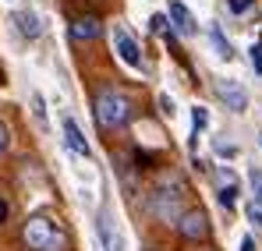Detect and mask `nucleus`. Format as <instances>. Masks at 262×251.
I'll return each mask as SVG.
<instances>
[{
    "instance_id": "obj_1",
    "label": "nucleus",
    "mask_w": 262,
    "mask_h": 251,
    "mask_svg": "<svg viewBox=\"0 0 262 251\" xmlns=\"http://www.w3.org/2000/svg\"><path fill=\"white\" fill-rule=\"evenodd\" d=\"M96 121L106 127V131H117L131 121V103L124 92H114V88H103L96 96Z\"/></svg>"
},
{
    "instance_id": "obj_2",
    "label": "nucleus",
    "mask_w": 262,
    "mask_h": 251,
    "mask_svg": "<svg viewBox=\"0 0 262 251\" xmlns=\"http://www.w3.org/2000/svg\"><path fill=\"white\" fill-rule=\"evenodd\" d=\"M25 244L32 251H64V234L50 216H32L25 219Z\"/></svg>"
},
{
    "instance_id": "obj_3",
    "label": "nucleus",
    "mask_w": 262,
    "mask_h": 251,
    "mask_svg": "<svg viewBox=\"0 0 262 251\" xmlns=\"http://www.w3.org/2000/svg\"><path fill=\"white\" fill-rule=\"evenodd\" d=\"M114 53H117V60L124 64V67H131V71H142V46L135 42V36H131L124 25H114Z\"/></svg>"
},
{
    "instance_id": "obj_4",
    "label": "nucleus",
    "mask_w": 262,
    "mask_h": 251,
    "mask_svg": "<svg viewBox=\"0 0 262 251\" xmlns=\"http://www.w3.org/2000/svg\"><path fill=\"white\" fill-rule=\"evenodd\" d=\"M216 92H220V99L227 103V110H237V113H241V110L248 106V92H245V85L234 82V78H220Z\"/></svg>"
},
{
    "instance_id": "obj_5",
    "label": "nucleus",
    "mask_w": 262,
    "mask_h": 251,
    "mask_svg": "<svg viewBox=\"0 0 262 251\" xmlns=\"http://www.w3.org/2000/svg\"><path fill=\"white\" fill-rule=\"evenodd\" d=\"M96 230H99L103 251H124V244H121V234H117V223H114V216H110V212H99Z\"/></svg>"
},
{
    "instance_id": "obj_6",
    "label": "nucleus",
    "mask_w": 262,
    "mask_h": 251,
    "mask_svg": "<svg viewBox=\"0 0 262 251\" xmlns=\"http://www.w3.org/2000/svg\"><path fill=\"white\" fill-rule=\"evenodd\" d=\"M167 18H170V25H174L181 36H195L199 32V25H195V14L181 4V0H170V11H167Z\"/></svg>"
},
{
    "instance_id": "obj_7",
    "label": "nucleus",
    "mask_w": 262,
    "mask_h": 251,
    "mask_svg": "<svg viewBox=\"0 0 262 251\" xmlns=\"http://www.w3.org/2000/svg\"><path fill=\"white\" fill-rule=\"evenodd\" d=\"M181 234L188 237V241H202L206 234H209V219H206V212H188V216H181Z\"/></svg>"
},
{
    "instance_id": "obj_8",
    "label": "nucleus",
    "mask_w": 262,
    "mask_h": 251,
    "mask_svg": "<svg viewBox=\"0 0 262 251\" xmlns=\"http://www.w3.org/2000/svg\"><path fill=\"white\" fill-rule=\"evenodd\" d=\"M64 138H68V149L71 152H78V156H92V149H89V142H85V134H82V127L75 124L71 117H64Z\"/></svg>"
},
{
    "instance_id": "obj_9",
    "label": "nucleus",
    "mask_w": 262,
    "mask_h": 251,
    "mask_svg": "<svg viewBox=\"0 0 262 251\" xmlns=\"http://www.w3.org/2000/svg\"><path fill=\"white\" fill-rule=\"evenodd\" d=\"M14 25H18V32H21L25 39H39V32H43L36 11H18V14H14Z\"/></svg>"
},
{
    "instance_id": "obj_10",
    "label": "nucleus",
    "mask_w": 262,
    "mask_h": 251,
    "mask_svg": "<svg viewBox=\"0 0 262 251\" xmlns=\"http://www.w3.org/2000/svg\"><path fill=\"white\" fill-rule=\"evenodd\" d=\"M209 42H213V50H216L220 60H230V57H234V46H230V39L223 36V29H220L216 21L209 25Z\"/></svg>"
},
{
    "instance_id": "obj_11",
    "label": "nucleus",
    "mask_w": 262,
    "mask_h": 251,
    "mask_svg": "<svg viewBox=\"0 0 262 251\" xmlns=\"http://www.w3.org/2000/svg\"><path fill=\"white\" fill-rule=\"evenodd\" d=\"M71 32H75V39H96L99 36V21L96 18H78Z\"/></svg>"
},
{
    "instance_id": "obj_12",
    "label": "nucleus",
    "mask_w": 262,
    "mask_h": 251,
    "mask_svg": "<svg viewBox=\"0 0 262 251\" xmlns=\"http://www.w3.org/2000/svg\"><path fill=\"white\" fill-rule=\"evenodd\" d=\"M252 7H255V0H227V11H230V14H237V18H241V14H248Z\"/></svg>"
},
{
    "instance_id": "obj_13",
    "label": "nucleus",
    "mask_w": 262,
    "mask_h": 251,
    "mask_svg": "<svg viewBox=\"0 0 262 251\" xmlns=\"http://www.w3.org/2000/svg\"><path fill=\"white\" fill-rule=\"evenodd\" d=\"M206 124H209V113H206V106H195V110H191V127H195V134H199V131H202Z\"/></svg>"
},
{
    "instance_id": "obj_14",
    "label": "nucleus",
    "mask_w": 262,
    "mask_h": 251,
    "mask_svg": "<svg viewBox=\"0 0 262 251\" xmlns=\"http://www.w3.org/2000/svg\"><path fill=\"white\" fill-rule=\"evenodd\" d=\"M245 212H248V223H252V226H262V202H255V198H252Z\"/></svg>"
},
{
    "instance_id": "obj_15",
    "label": "nucleus",
    "mask_w": 262,
    "mask_h": 251,
    "mask_svg": "<svg viewBox=\"0 0 262 251\" xmlns=\"http://www.w3.org/2000/svg\"><path fill=\"white\" fill-rule=\"evenodd\" d=\"M32 113H36V124L46 127V110H43V96H32Z\"/></svg>"
},
{
    "instance_id": "obj_16",
    "label": "nucleus",
    "mask_w": 262,
    "mask_h": 251,
    "mask_svg": "<svg viewBox=\"0 0 262 251\" xmlns=\"http://www.w3.org/2000/svg\"><path fill=\"white\" fill-rule=\"evenodd\" d=\"M234 195H237V191H234V184L220 188V206H223V209H234Z\"/></svg>"
},
{
    "instance_id": "obj_17",
    "label": "nucleus",
    "mask_w": 262,
    "mask_h": 251,
    "mask_svg": "<svg viewBox=\"0 0 262 251\" xmlns=\"http://www.w3.org/2000/svg\"><path fill=\"white\" fill-rule=\"evenodd\" d=\"M252 191H255V202H262V170H252Z\"/></svg>"
},
{
    "instance_id": "obj_18",
    "label": "nucleus",
    "mask_w": 262,
    "mask_h": 251,
    "mask_svg": "<svg viewBox=\"0 0 262 251\" xmlns=\"http://www.w3.org/2000/svg\"><path fill=\"white\" fill-rule=\"evenodd\" d=\"M248 53H252V67H255V75H262V46H252Z\"/></svg>"
},
{
    "instance_id": "obj_19",
    "label": "nucleus",
    "mask_w": 262,
    "mask_h": 251,
    "mask_svg": "<svg viewBox=\"0 0 262 251\" xmlns=\"http://www.w3.org/2000/svg\"><path fill=\"white\" fill-rule=\"evenodd\" d=\"M149 25H152V32H163V29H167V18H163V14H152Z\"/></svg>"
},
{
    "instance_id": "obj_20",
    "label": "nucleus",
    "mask_w": 262,
    "mask_h": 251,
    "mask_svg": "<svg viewBox=\"0 0 262 251\" xmlns=\"http://www.w3.org/2000/svg\"><path fill=\"white\" fill-rule=\"evenodd\" d=\"M160 106H163L167 117H174V99H170V96H160Z\"/></svg>"
},
{
    "instance_id": "obj_21",
    "label": "nucleus",
    "mask_w": 262,
    "mask_h": 251,
    "mask_svg": "<svg viewBox=\"0 0 262 251\" xmlns=\"http://www.w3.org/2000/svg\"><path fill=\"white\" fill-rule=\"evenodd\" d=\"M216 152H220V156H234V152H237V149H234V145H230V142H216Z\"/></svg>"
},
{
    "instance_id": "obj_22",
    "label": "nucleus",
    "mask_w": 262,
    "mask_h": 251,
    "mask_svg": "<svg viewBox=\"0 0 262 251\" xmlns=\"http://www.w3.org/2000/svg\"><path fill=\"white\" fill-rule=\"evenodd\" d=\"M241 251H255V237H252V234L241 237Z\"/></svg>"
},
{
    "instance_id": "obj_23",
    "label": "nucleus",
    "mask_w": 262,
    "mask_h": 251,
    "mask_svg": "<svg viewBox=\"0 0 262 251\" xmlns=\"http://www.w3.org/2000/svg\"><path fill=\"white\" fill-rule=\"evenodd\" d=\"M4 149H7V127L0 124V152H4Z\"/></svg>"
},
{
    "instance_id": "obj_24",
    "label": "nucleus",
    "mask_w": 262,
    "mask_h": 251,
    "mask_svg": "<svg viewBox=\"0 0 262 251\" xmlns=\"http://www.w3.org/2000/svg\"><path fill=\"white\" fill-rule=\"evenodd\" d=\"M4 219H7V202L0 198V223H4Z\"/></svg>"
}]
</instances>
